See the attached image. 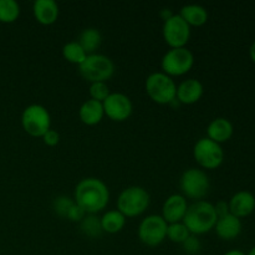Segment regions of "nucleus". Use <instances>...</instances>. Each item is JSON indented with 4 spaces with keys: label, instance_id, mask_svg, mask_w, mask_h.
I'll return each mask as SVG.
<instances>
[{
    "label": "nucleus",
    "instance_id": "obj_1",
    "mask_svg": "<svg viewBox=\"0 0 255 255\" xmlns=\"http://www.w3.org/2000/svg\"><path fill=\"white\" fill-rule=\"evenodd\" d=\"M74 201L86 212V214H97L109 204L110 191L101 179L89 177L81 179L76 184Z\"/></svg>",
    "mask_w": 255,
    "mask_h": 255
},
{
    "label": "nucleus",
    "instance_id": "obj_2",
    "mask_svg": "<svg viewBox=\"0 0 255 255\" xmlns=\"http://www.w3.org/2000/svg\"><path fill=\"white\" fill-rule=\"evenodd\" d=\"M217 219L218 217L214 209V204L207 201H197L188 206L182 222L192 236H202L214 229Z\"/></svg>",
    "mask_w": 255,
    "mask_h": 255
},
{
    "label": "nucleus",
    "instance_id": "obj_3",
    "mask_svg": "<svg viewBox=\"0 0 255 255\" xmlns=\"http://www.w3.org/2000/svg\"><path fill=\"white\" fill-rule=\"evenodd\" d=\"M151 203L148 192L139 186H131L125 188L117 199V211L126 218H134L147 211Z\"/></svg>",
    "mask_w": 255,
    "mask_h": 255
},
{
    "label": "nucleus",
    "instance_id": "obj_4",
    "mask_svg": "<svg viewBox=\"0 0 255 255\" xmlns=\"http://www.w3.org/2000/svg\"><path fill=\"white\" fill-rule=\"evenodd\" d=\"M146 94L149 99L158 105H169L176 101L177 85L172 77L164 72H152L144 84Z\"/></svg>",
    "mask_w": 255,
    "mask_h": 255
},
{
    "label": "nucleus",
    "instance_id": "obj_5",
    "mask_svg": "<svg viewBox=\"0 0 255 255\" xmlns=\"http://www.w3.org/2000/svg\"><path fill=\"white\" fill-rule=\"evenodd\" d=\"M80 75L90 84L107 82L115 74V64L110 57L102 54L87 55L79 66Z\"/></svg>",
    "mask_w": 255,
    "mask_h": 255
},
{
    "label": "nucleus",
    "instance_id": "obj_6",
    "mask_svg": "<svg viewBox=\"0 0 255 255\" xmlns=\"http://www.w3.org/2000/svg\"><path fill=\"white\" fill-rule=\"evenodd\" d=\"M22 129L31 137H42L51 128V117L46 107L32 104L21 114Z\"/></svg>",
    "mask_w": 255,
    "mask_h": 255
},
{
    "label": "nucleus",
    "instance_id": "obj_7",
    "mask_svg": "<svg viewBox=\"0 0 255 255\" xmlns=\"http://www.w3.org/2000/svg\"><path fill=\"white\" fill-rule=\"evenodd\" d=\"M182 196L193 201H203L209 191V178L203 169L189 168L183 172L179 181Z\"/></svg>",
    "mask_w": 255,
    "mask_h": 255
},
{
    "label": "nucleus",
    "instance_id": "obj_8",
    "mask_svg": "<svg viewBox=\"0 0 255 255\" xmlns=\"http://www.w3.org/2000/svg\"><path fill=\"white\" fill-rule=\"evenodd\" d=\"M194 65V55L187 47L169 49L161 61L162 72L169 77L183 76L188 74Z\"/></svg>",
    "mask_w": 255,
    "mask_h": 255
},
{
    "label": "nucleus",
    "instance_id": "obj_9",
    "mask_svg": "<svg viewBox=\"0 0 255 255\" xmlns=\"http://www.w3.org/2000/svg\"><path fill=\"white\" fill-rule=\"evenodd\" d=\"M193 157L201 168L217 169L224 161V151L219 143L208 137L198 139L193 147Z\"/></svg>",
    "mask_w": 255,
    "mask_h": 255
},
{
    "label": "nucleus",
    "instance_id": "obj_10",
    "mask_svg": "<svg viewBox=\"0 0 255 255\" xmlns=\"http://www.w3.org/2000/svg\"><path fill=\"white\" fill-rule=\"evenodd\" d=\"M167 227L168 224L166 223L161 216L157 214H151L147 216L143 221L139 223L138 227V238L144 246L158 247L164 242L167 238Z\"/></svg>",
    "mask_w": 255,
    "mask_h": 255
},
{
    "label": "nucleus",
    "instance_id": "obj_11",
    "mask_svg": "<svg viewBox=\"0 0 255 255\" xmlns=\"http://www.w3.org/2000/svg\"><path fill=\"white\" fill-rule=\"evenodd\" d=\"M162 34L164 42L171 49L186 47L191 39V26L178 14H173L163 22Z\"/></svg>",
    "mask_w": 255,
    "mask_h": 255
},
{
    "label": "nucleus",
    "instance_id": "obj_12",
    "mask_svg": "<svg viewBox=\"0 0 255 255\" xmlns=\"http://www.w3.org/2000/svg\"><path fill=\"white\" fill-rule=\"evenodd\" d=\"M105 116L114 122H124L131 117L133 105L128 96L121 92H111L102 102Z\"/></svg>",
    "mask_w": 255,
    "mask_h": 255
},
{
    "label": "nucleus",
    "instance_id": "obj_13",
    "mask_svg": "<svg viewBox=\"0 0 255 255\" xmlns=\"http://www.w3.org/2000/svg\"><path fill=\"white\" fill-rule=\"evenodd\" d=\"M188 209V202L182 194H172L164 201L162 207V218L167 224L179 223L183 221Z\"/></svg>",
    "mask_w": 255,
    "mask_h": 255
},
{
    "label": "nucleus",
    "instance_id": "obj_14",
    "mask_svg": "<svg viewBox=\"0 0 255 255\" xmlns=\"http://www.w3.org/2000/svg\"><path fill=\"white\" fill-rule=\"evenodd\" d=\"M203 84L197 79H187L177 86L176 100L182 105H194L202 99Z\"/></svg>",
    "mask_w": 255,
    "mask_h": 255
},
{
    "label": "nucleus",
    "instance_id": "obj_15",
    "mask_svg": "<svg viewBox=\"0 0 255 255\" xmlns=\"http://www.w3.org/2000/svg\"><path fill=\"white\" fill-rule=\"evenodd\" d=\"M229 212L239 219L251 216L255 209V196L249 191H239L229 199Z\"/></svg>",
    "mask_w": 255,
    "mask_h": 255
},
{
    "label": "nucleus",
    "instance_id": "obj_16",
    "mask_svg": "<svg viewBox=\"0 0 255 255\" xmlns=\"http://www.w3.org/2000/svg\"><path fill=\"white\" fill-rule=\"evenodd\" d=\"M32 14L39 24L49 26L59 19V5L54 0H36L32 4Z\"/></svg>",
    "mask_w": 255,
    "mask_h": 255
},
{
    "label": "nucleus",
    "instance_id": "obj_17",
    "mask_svg": "<svg viewBox=\"0 0 255 255\" xmlns=\"http://www.w3.org/2000/svg\"><path fill=\"white\" fill-rule=\"evenodd\" d=\"M242 228H243L242 219L228 213L217 219L214 231H216L217 236L223 241H233L242 233Z\"/></svg>",
    "mask_w": 255,
    "mask_h": 255
},
{
    "label": "nucleus",
    "instance_id": "obj_18",
    "mask_svg": "<svg viewBox=\"0 0 255 255\" xmlns=\"http://www.w3.org/2000/svg\"><path fill=\"white\" fill-rule=\"evenodd\" d=\"M234 133L233 124L228 119L217 117L207 127V137L216 143H224L229 141Z\"/></svg>",
    "mask_w": 255,
    "mask_h": 255
},
{
    "label": "nucleus",
    "instance_id": "obj_19",
    "mask_svg": "<svg viewBox=\"0 0 255 255\" xmlns=\"http://www.w3.org/2000/svg\"><path fill=\"white\" fill-rule=\"evenodd\" d=\"M104 116V106L101 102L90 99L80 106L79 117L82 124L86 126H96L102 121Z\"/></svg>",
    "mask_w": 255,
    "mask_h": 255
},
{
    "label": "nucleus",
    "instance_id": "obj_20",
    "mask_svg": "<svg viewBox=\"0 0 255 255\" xmlns=\"http://www.w3.org/2000/svg\"><path fill=\"white\" fill-rule=\"evenodd\" d=\"M179 16L189 25V26H203L208 21V11L204 6L197 4L184 5L181 9Z\"/></svg>",
    "mask_w": 255,
    "mask_h": 255
},
{
    "label": "nucleus",
    "instance_id": "obj_21",
    "mask_svg": "<svg viewBox=\"0 0 255 255\" xmlns=\"http://www.w3.org/2000/svg\"><path fill=\"white\" fill-rule=\"evenodd\" d=\"M77 42L81 45L87 55L96 54L102 44V35L100 30L95 29V27H87V29L82 30Z\"/></svg>",
    "mask_w": 255,
    "mask_h": 255
},
{
    "label": "nucleus",
    "instance_id": "obj_22",
    "mask_svg": "<svg viewBox=\"0 0 255 255\" xmlns=\"http://www.w3.org/2000/svg\"><path fill=\"white\" fill-rule=\"evenodd\" d=\"M126 217L120 213L117 209L114 211H107L101 217V227L102 231L109 234L120 233L126 226Z\"/></svg>",
    "mask_w": 255,
    "mask_h": 255
},
{
    "label": "nucleus",
    "instance_id": "obj_23",
    "mask_svg": "<svg viewBox=\"0 0 255 255\" xmlns=\"http://www.w3.org/2000/svg\"><path fill=\"white\" fill-rule=\"evenodd\" d=\"M62 56L70 64L80 66L87 57V54L85 52V50L82 49L79 42L70 41L67 44H65L64 47H62Z\"/></svg>",
    "mask_w": 255,
    "mask_h": 255
},
{
    "label": "nucleus",
    "instance_id": "obj_24",
    "mask_svg": "<svg viewBox=\"0 0 255 255\" xmlns=\"http://www.w3.org/2000/svg\"><path fill=\"white\" fill-rule=\"evenodd\" d=\"M80 229L89 238H97L104 233L101 227V218L96 214H86V217L80 222Z\"/></svg>",
    "mask_w": 255,
    "mask_h": 255
},
{
    "label": "nucleus",
    "instance_id": "obj_25",
    "mask_svg": "<svg viewBox=\"0 0 255 255\" xmlns=\"http://www.w3.org/2000/svg\"><path fill=\"white\" fill-rule=\"evenodd\" d=\"M20 16V5L15 0H0V22L11 24Z\"/></svg>",
    "mask_w": 255,
    "mask_h": 255
},
{
    "label": "nucleus",
    "instance_id": "obj_26",
    "mask_svg": "<svg viewBox=\"0 0 255 255\" xmlns=\"http://www.w3.org/2000/svg\"><path fill=\"white\" fill-rule=\"evenodd\" d=\"M191 236L192 234L189 233V231L184 226L183 222L168 224V227H167V238L171 242H173V243L183 244Z\"/></svg>",
    "mask_w": 255,
    "mask_h": 255
},
{
    "label": "nucleus",
    "instance_id": "obj_27",
    "mask_svg": "<svg viewBox=\"0 0 255 255\" xmlns=\"http://www.w3.org/2000/svg\"><path fill=\"white\" fill-rule=\"evenodd\" d=\"M75 204V201L70 197L66 196H59L54 199L52 202V209H54L55 213L59 217H62V218H66L67 213L71 209V207Z\"/></svg>",
    "mask_w": 255,
    "mask_h": 255
},
{
    "label": "nucleus",
    "instance_id": "obj_28",
    "mask_svg": "<svg viewBox=\"0 0 255 255\" xmlns=\"http://www.w3.org/2000/svg\"><path fill=\"white\" fill-rule=\"evenodd\" d=\"M89 92L90 96H91V100L99 101L101 102V104L110 96V94H111L107 82H94V84L90 85Z\"/></svg>",
    "mask_w": 255,
    "mask_h": 255
},
{
    "label": "nucleus",
    "instance_id": "obj_29",
    "mask_svg": "<svg viewBox=\"0 0 255 255\" xmlns=\"http://www.w3.org/2000/svg\"><path fill=\"white\" fill-rule=\"evenodd\" d=\"M182 247H183L184 252L191 255H194V254H198L199 252H201L202 249V246H201V242L198 241V238H197V236H191L188 239H187L186 242H184L183 244H182Z\"/></svg>",
    "mask_w": 255,
    "mask_h": 255
},
{
    "label": "nucleus",
    "instance_id": "obj_30",
    "mask_svg": "<svg viewBox=\"0 0 255 255\" xmlns=\"http://www.w3.org/2000/svg\"><path fill=\"white\" fill-rule=\"evenodd\" d=\"M85 217H86V212H85L79 204L75 203L74 206L71 207V209L69 211V213H67L66 218L69 219V221L75 222V223H80Z\"/></svg>",
    "mask_w": 255,
    "mask_h": 255
},
{
    "label": "nucleus",
    "instance_id": "obj_31",
    "mask_svg": "<svg viewBox=\"0 0 255 255\" xmlns=\"http://www.w3.org/2000/svg\"><path fill=\"white\" fill-rule=\"evenodd\" d=\"M42 141H44V143L46 144V146L49 147H55L59 144L60 142V134L59 132H56L55 129H51L50 128L49 131L46 132V133L44 134V136L41 137Z\"/></svg>",
    "mask_w": 255,
    "mask_h": 255
},
{
    "label": "nucleus",
    "instance_id": "obj_32",
    "mask_svg": "<svg viewBox=\"0 0 255 255\" xmlns=\"http://www.w3.org/2000/svg\"><path fill=\"white\" fill-rule=\"evenodd\" d=\"M214 209H216V213H217V217H223L226 216V214L231 213L229 212V206H228V202H224V201H221L218 202L217 204H214Z\"/></svg>",
    "mask_w": 255,
    "mask_h": 255
},
{
    "label": "nucleus",
    "instance_id": "obj_33",
    "mask_svg": "<svg viewBox=\"0 0 255 255\" xmlns=\"http://www.w3.org/2000/svg\"><path fill=\"white\" fill-rule=\"evenodd\" d=\"M224 255H247V254L244 253V252L239 251V249H232V251L227 252Z\"/></svg>",
    "mask_w": 255,
    "mask_h": 255
},
{
    "label": "nucleus",
    "instance_id": "obj_34",
    "mask_svg": "<svg viewBox=\"0 0 255 255\" xmlns=\"http://www.w3.org/2000/svg\"><path fill=\"white\" fill-rule=\"evenodd\" d=\"M249 56H251L252 61H253L255 64V41L253 42V44H252L251 49H249Z\"/></svg>",
    "mask_w": 255,
    "mask_h": 255
},
{
    "label": "nucleus",
    "instance_id": "obj_35",
    "mask_svg": "<svg viewBox=\"0 0 255 255\" xmlns=\"http://www.w3.org/2000/svg\"><path fill=\"white\" fill-rule=\"evenodd\" d=\"M247 255H255V246L251 249V251H249V253L247 254Z\"/></svg>",
    "mask_w": 255,
    "mask_h": 255
}]
</instances>
